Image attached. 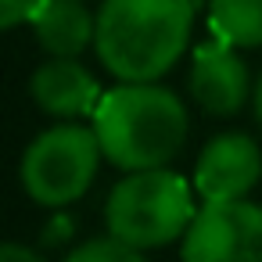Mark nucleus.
<instances>
[{
  "instance_id": "11",
  "label": "nucleus",
  "mask_w": 262,
  "mask_h": 262,
  "mask_svg": "<svg viewBox=\"0 0 262 262\" xmlns=\"http://www.w3.org/2000/svg\"><path fill=\"white\" fill-rule=\"evenodd\" d=\"M65 262H144V255L108 233V237H94V241L79 244Z\"/></svg>"
},
{
  "instance_id": "4",
  "label": "nucleus",
  "mask_w": 262,
  "mask_h": 262,
  "mask_svg": "<svg viewBox=\"0 0 262 262\" xmlns=\"http://www.w3.org/2000/svg\"><path fill=\"white\" fill-rule=\"evenodd\" d=\"M104 151L94 126H54L22 155V187L36 205L65 208L86 194Z\"/></svg>"
},
{
  "instance_id": "2",
  "label": "nucleus",
  "mask_w": 262,
  "mask_h": 262,
  "mask_svg": "<svg viewBox=\"0 0 262 262\" xmlns=\"http://www.w3.org/2000/svg\"><path fill=\"white\" fill-rule=\"evenodd\" d=\"M90 119L104 158L126 172L165 169V162H172L187 144L190 129L183 101L155 83H122L104 90Z\"/></svg>"
},
{
  "instance_id": "7",
  "label": "nucleus",
  "mask_w": 262,
  "mask_h": 262,
  "mask_svg": "<svg viewBox=\"0 0 262 262\" xmlns=\"http://www.w3.org/2000/svg\"><path fill=\"white\" fill-rule=\"evenodd\" d=\"M190 94L208 115H233L251 94V76L248 65L237 58L233 43L226 40H208L194 51L190 65Z\"/></svg>"
},
{
  "instance_id": "12",
  "label": "nucleus",
  "mask_w": 262,
  "mask_h": 262,
  "mask_svg": "<svg viewBox=\"0 0 262 262\" xmlns=\"http://www.w3.org/2000/svg\"><path fill=\"white\" fill-rule=\"evenodd\" d=\"M43 8V0H0V26L15 29L22 22H33V15Z\"/></svg>"
},
{
  "instance_id": "8",
  "label": "nucleus",
  "mask_w": 262,
  "mask_h": 262,
  "mask_svg": "<svg viewBox=\"0 0 262 262\" xmlns=\"http://www.w3.org/2000/svg\"><path fill=\"white\" fill-rule=\"evenodd\" d=\"M29 94L54 119H83V115H94L97 104H101V97H104V90L97 86V79L76 58H51L47 65H40L33 72Z\"/></svg>"
},
{
  "instance_id": "10",
  "label": "nucleus",
  "mask_w": 262,
  "mask_h": 262,
  "mask_svg": "<svg viewBox=\"0 0 262 262\" xmlns=\"http://www.w3.org/2000/svg\"><path fill=\"white\" fill-rule=\"evenodd\" d=\"M208 26L233 47H262V0H208Z\"/></svg>"
},
{
  "instance_id": "5",
  "label": "nucleus",
  "mask_w": 262,
  "mask_h": 262,
  "mask_svg": "<svg viewBox=\"0 0 262 262\" xmlns=\"http://www.w3.org/2000/svg\"><path fill=\"white\" fill-rule=\"evenodd\" d=\"M183 262H262V208L251 201H208L180 244Z\"/></svg>"
},
{
  "instance_id": "13",
  "label": "nucleus",
  "mask_w": 262,
  "mask_h": 262,
  "mask_svg": "<svg viewBox=\"0 0 262 262\" xmlns=\"http://www.w3.org/2000/svg\"><path fill=\"white\" fill-rule=\"evenodd\" d=\"M0 262H43L33 248H26V244H4V248H0Z\"/></svg>"
},
{
  "instance_id": "9",
  "label": "nucleus",
  "mask_w": 262,
  "mask_h": 262,
  "mask_svg": "<svg viewBox=\"0 0 262 262\" xmlns=\"http://www.w3.org/2000/svg\"><path fill=\"white\" fill-rule=\"evenodd\" d=\"M29 26L51 58H79L97 36V18L83 0H43Z\"/></svg>"
},
{
  "instance_id": "6",
  "label": "nucleus",
  "mask_w": 262,
  "mask_h": 262,
  "mask_svg": "<svg viewBox=\"0 0 262 262\" xmlns=\"http://www.w3.org/2000/svg\"><path fill=\"white\" fill-rule=\"evenodd\" d=\"M262 176V151L244 133H223L205 144L198 169H194V190L201 201H244V194Z\"/></svg>"
},
{
  "instance_id": "14",
  "label": "nucleus",
  "mask_w": 262,
  "mask_h": 262,
  "mask_svg": "<svg viewBox=\"0 0 262 262\" xmlns=\"http://www.w3.org/2000/svg\"><path fill=\"white\" fill-rule=\"evenodd\" d=\"M255 112H258V122H262V76H258V86H255Z\"/></svg>"
},
{
  "instance_id": "3",
  "label": "nucleus",
  "mask_w": 262,
  "mask_h": 262,
  "mask_svg": "<svg viewBox=\"0 0 262 262\" xmlns=\"http://www.w3.org/2000/svg\"><path fill=\"white\" fill-rule=\"evenodd\" d=\"M194 215L198 208H194L190 183L169 169L126 172V180L112 187L108 205H104L108 233L137 251L183 241Z\"/></svg>"
},
{
  "instance_id": "1",
  "label": "nucleus",
  "mask_w": 262,
  "mask_h": 262,
  "mask_svg": "<svg viewBox=\"0 0 262 262\" xmlns=\"http://www.w3.org/2000/svg\"><path fill=\"white\" fill-rule=\"evenodd\" d=\"M194 0H104L97 11V58L122 83H155L187 51Z\"/></svg>"
}]
</instances>
